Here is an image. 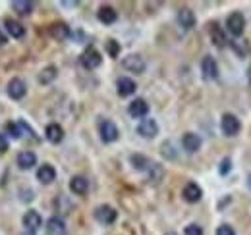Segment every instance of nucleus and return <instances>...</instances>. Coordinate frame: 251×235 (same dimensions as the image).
Masks as SVG:
<instances>
[{
  "label": "nucleus",
  "instance_id": "f3484780",
  "mask_svg": "<svg viewBox=\"0 0 251 235\" xmlns=\"http://www.w3.org/2000/svg\"><path fill=\"white\" fill-rule=\"evenodd\" d=\"M201 143H203L201 137L197 133H191V131L184 133V137H182V147L186 148L188 152H197L201 148Z\"/></svg>",
  "mask_w": 251,
  "mask_h": 235
},
{
  "label": "nucleus",
  "instance_id": "7ed1b4c3",
  "mask_svg": "<svg viewBox=\"0 0 251 235\" xmlns=\"http://www.w3.org/2000/svg\"><path fill=\"white\" fill-rule=\"evenodd\" d=\"M116 218H118V212H116L110 205H100L95 208V220L100 222V224H104V226L114 224Z\"/></svg>",
  "mask_w": 251,
  "mask_h": 235
},
{
  "label": "nucleus",
  "instance_id": "e433bc0d",
  "mask_svg": "<svg viewBox=\"0 0 251 235\" xmlns=\"http://www.w3.org/2000/svg\"><path fill=\"white\" fill-rule=\"evenodd\" d=\"M22 235H35V234H33V232H27V230H25V232H24Z\"/></svg>",
  "mask_w": 251,
  "mask_h": 235
},
{
  "label": "nucleus",
  "instance_id": "bb28decb",
  "mask_svg": "<svg viewBox=\"0 0 251 235\" xmlns=\"http://www.w3.org/2000/svg\"><path fill=\"white\" fill-rule=\"evenodd\" d=\"M58 75V70L54 68V66H47L41 73H39V83H43V85H49V83H52V79Z\"/></svg>",
  "mask_w": 251,
  "mask_h": 235
},
{
  "label": "nucleus",
  "instance_id": "dca6fc26",
  "mask_svg": "<svg viewBox=\"0 0 251 235\" xmlns=\"http://www.w3.org/2000/svg\"><path fill=\"white\" fill-rule=\"evenodd\" d=\"M97 18H99L100 24H104V25H112V24L118 20V14H116V10H114L112 6H100L99 12H97Z\"/></svg>",
  "mask_w": 251,
  "mask_h": 235
},
{
  "label": "nucleus",
  "instance_id": "72a5a7b5",
  "mask_svg": "<svg viewBox=\"0 0 251 235\" xmlns=\"http://www.w3.org/2000/svg\"><path fill=\"white\" fill-rule=\"evenodd\" d=\"M8 139H6V135L4 133H0V152H6L8 150Z\"/></svg>",
  "mask_w": 251,
  "mask_h": 235
},
{
  "label": "nucleus",
  "instance_id": "20e7f679",
  "mask_svg": "<svg viewBox=\"0 0 251 235\" xmlns=\"http://www.w3.org/2000/svg\"><path fill=\"white\" fill-rule=\"evenodd\" d=\"M240 127H242V123H240V119L234 116V114H224L222 119H220V129L228 137L238 135L240 133Z\"/></svg>",
  "mask_w": 251,
  "mask_h": 235
},
{
  "label": "nucleus",
  "instance_id": "473e14b6",
  "mask_svg": "<svg viewBox=\"0 0 251 235\" xmlns=\"http://www.w3.org/2000/svg\"><path fill=\"white\" fill-rule=\"evenodd\" d=\"M217 235H236V232H234L232 226L222 224V226H219V230H217Z\"/></svg>",
  "mask_w": 251,
  "mask_h": 235
},
{
  "label": "nucleus",
  "instance_id": "4468645a",
  "mask_svg": "<svg viewBox=\"0 0 251 235\" xmlns=\"http://www.w3.org/2000/svg\"><path fill=\"white\" fill-rule=\"evenodd\" d=\"M195 14H193V10H189V8H180L178 10V24H180V27L182 29H193L195 27Z\"/></svg>",
  "mask_w": 251,
  "mask_h": 235
},
{
  "label": "nucleus",
  "instance_id": "4be33fe9",
  "mask_svg": "<svg viewBox=\"0 0 251 235\" xmlns=\"http://www.w3.org/2000/svg\"><path fill=\"white\" fill-rule=\"evenodd\" d=\"M209 35H211V41H213V45H215V47L224 48V45H226V35H224V31L220 29V25L217 24V22H213V24H211V27H209Z\"/></svg>",
  "mask_w": 251,
  "mask_h": 235
},
{
  "label": "nucleus",
  "instance_id": "6e6552de",
  "mask_svg": "<svg viewBox=\"0 0 251 235\" xmlns=\"http://www.w3.org/2000/svg\"><path fill=\"white\" fill-rule=\"evenodd\" d=\"M99 133H100V139H102V143H114L116 139H118V135H120V131H118V127L110 121V119H104L102 123H100V129H99Z\"/></svg>",
  "mask_w": 251,
  "mask_h": 235
},
{
  "label": "nucleus",
  "instance_id": "f03ea898",
  "mask_svg": "<svg viewBox=\"0 0 251 235\" xmlns=\"http://www.w3.org/2000/svg\"><path fill=\"white\" fill-rule=\"evenodd\" d=\"M226 29L230 35H234V37H240L244 29H246V18H244V14H240V12H232L230 16H228V20H226Z\"/></svg>",
  "mask_w": 251,
  "mask_h": 235
},
{
  "label": "nucleus",
  "instance_id": "4c0bfd02",
  "mask_svg": "<svg viewBox=\"0 0 251 235\" xmlns=\"http://www.w3.org/2000/svg\"><path fill=\"white\" fill-rule=\"evenodd\" d=\"M248 77H250V81H251V66H250V70H248Z\"/></svg>",
  "mask_w": 251,
  "mask_h": 235
},
{
  "label": "nucleus",
  "instance_id": "412c9836",
  "mask_svg": "<svg viewBox=\"0 0 251 235\" xmlns=\"http://www.w3.org/2000/svg\"><path fill=\"white\" fill-rule=\"evenodd\" d=\"M135 89H137L135 81L129 79V77H120V79L116 81V91H118L120 96H129V94H133Z\"/></svg>",
  "mask_w": 251,
  "mask_h": 235
},
{
  "label": "nucleus",
  "instance_id": "c85d7f7f",
  "mask_svg": "<svg viewBox=\"0 0 251 235\" xmlns=\"http://www.w3.org/2000/svg\"><path fill=\"white\" fill-rule=\"evenodd\" d=\"M6 131H8V133H10V137H14V139H20V137H22L20 123H8V125H6Z\"/></svg>",
  "mask_w": 251,
  "mask_h": 235
},
{
  "label": "nucleus",
  "instance_id": "a211bd4d",
  "mask_svg": "<svg viewBox=\"0 0 251 235\" xmlns=\"http://www.w3.org/2000/svg\"><path fill=\"white\" fill-rule=\"evenodd\" d=\"M70 191L75 195H85L89 191V179L83 176H74L70 179Z\"/></svg>",
  "mask_w": 251,
  "mask_h": 235
},
{
  "label": "nucleus",
  "instance_id": "5701e85b",
  "mask_svg": "<svg viewBox=\"0 0 251 235\" xmlns=\"http://www.w3.org/2000/svg\"><path fill=\"white\" fill-rule=\"evenodd\" d=\"M4 25H6V31L10 33V37H14V39H22V37H25V27L20 24V22H16V20H4Z\"/></svg>",
  "mask_w": 251,
  "mask_h": 235
},
{
  "label": "nucleus",
  "instance_id": "423d86ee",
  "mask_svg": "<svg viewBox=\"0 0 251 235\" xmlns=\"http://www.w3.org/2000/svg\"><path fill=\"white\" fill-rule=\"evenodd\" d=\"M102 64V56H100V52L95 48V47H89L83 54H81V66L85 68V70H95V68H99Z\"/></svg>",
  "mask_w": 251,
  "mask_h": 235
},
{
  "label": "nucleus",
  "instance_id": "39448f33",
  "mask_svg": "<svg viewBox=\"0 0 251 235\" xmlns=\"http://www.w3.org/2000/svg\"><path fill=\"white\" fill-rule=\"evenodd\" d=\"M6 93H8V96H10V98H14V100H22V98L25 96V93H27V85H25V81H24V79L14 77V79H10V81H8V85H6Z\"/></svg>",
  "mask_w": 251,
  "mask_h": 235
},
{
  "label": "nucleus",
  "instance_id": "a878e982",
  "mask_svg": "<svg viewBox=\"0 0 251 235\" xmlns=\"http://www.w3.org/2000/svg\"><path fill=\"white\" fill-rule=\"evenodd\" d=\"M12 8H14L18 14H22V16H29L33 10H35V4H33V2H27V0H14V2H12Z\"/></svg>",
  "mask_w": 251,
  "mask_h": 235
},
{
  "label": "nucleus",
  "instance_id": "2eb2a0df",
  "mask_svg": "<svg viewBox=\"0 0 251 235\" xmlns=\"http://www.w3.org/2000/svg\"><path fill=\"white\" fill-rule=\"evenodd\" d=\"M45 137H47V141H50L52 145L62 143V139H64L62 125H60V123H49L47 129H45Z\"/></svg>",
  "mask_w": 251,
  "mask_h": 235
},
{
  "label": "nucleus",
  "instance_id": "c756f323",
  "mask_svg": "<svg viewBox=\"0 0 251 235\" xmlns=\"http://www.w3.org/2000/svg\"><path fill=\"white\" fill-rule=\"evenodd\" d=\"M20 123V129H22V135H27V137H31V139H37V135H35V131H33L31 127L25 123V121H18Z\"/></svg>",
  "mask_w": 251,
  "mask_h": 235
},
{
  "label": "nucleus",
  "instance_id": "9d476101",
  "mask_svg": "<svg viewBox=\"0 0 251 235\" xmlns=\"http://www.w3.org/2000/svg\"><path fill=\"white\" fill-rule=\"evenodd\" d=\"M129 116L135 118V119H145V116L149 114V104L145 102V98H135L129 102V108H127Z\"/></svg>",
  "mask_w": 251,
  "mask_h": 235
},
{
  "label": "nucleus",
  "instance_id": "0eeeda50",
  "mask_svg": "<svg viewBox=\"0 0 251 235\" xmlns=\"http://www.w3.org/2000/svg\"><path fill=\"white\" fill-rule=\"evenodd\" d=\"M137 133H139L143 139H155L158 133V123L153 118H145V119H141V123L137 125Z\"/></svg>",
  "mask_w": 251,
  "mask_h": 235
},
{
  "label": "nucleus",
  "instance_id": "b1692460",
  "mask_svg": "<svg viewBox=\"0 0 251 235\" xmlns=\"http://www.w3.org/2000/svg\"><path fill=\"white\" fill-rule=\"evenodd\" d=\"M49 31H50V37H52V39H56V41H66V39L70 37V27H68L64 22H56V24H52Z\"/></svg>",
  "mask_w": 251,
  "mask_h": 235
},
{
  "label": "nucleus",
  "instance_id": "ddd939ff",
  "mask_svg": "<svg viewBox=\"0 0 251 235\" xmlns=\"http://www.w3.org/2000/svg\"><path fill=\"white\" fill-rule=\"evenodd\" d=\"M24 226H25V230L27 232H37L41 226H43V218H41V214L37 212V210H27L25 214H24Z\"/></svg>",
  "mask_w": 251,
  "mask_h": 235
},
{
  "label": "nucleus",
  "instance_id": "f8f14e48",
  "mask_svg": "<svg viewBox=\"0 0 251 235\" xmlns=\"http://www.w3.org/2000/svg\"><path fill=\"white\" fill-rule=\"evenodd\" d=\"M201 71L205 79H217L219 77V64L213 56H205L201 60Z\"/></svg>",
  "mask_w": 251,
  "mask_h": 235
},
{
  "label": "nucleus",
  "instance_id": "f257e3e1",
  "mask_svg": "<svg viewBox=\"0 0 251 235\" xmlns=\"http://www.w3.org/2000/svg\"><path fill=\"white\" fill-rule=\"evenodd\" d=\"M129 162H131V166H133L135 170L145 172V174L149 176V179H153V181H158V179L162 177V166L157 164V162H153L151 158L143 156V154H131Z\"/></svg>",
  "mask_w": 251,
  "mask_h": 235
},
{
  "label": "nucleus",
  "instance_id": "2f4dec72",
  "mask_svg": "<svg viewBox=\"0 0 251 235\" xmlns=\"http://www.w3.org/2000/svg\"><path fill=\"white\" fill-rule=\"evenodd\" d=\"M184 235H203V230L197 224H189L188 228H186V232H184Z\"/></svg>",
  "mask_w": 251,
  "mask_h": 235
},
{
  "label": "nucleus",
  "instance_id": "cd10ccee",
  "mask_svg": "<svg viewBox=\"0 0 251 235\" xmlns=\"http://www.w3.org/2000/svg\"><path fill=\"white\" fill-rule=\"evenodd\" d=\"M106 52H108L112 58H116V56L120 54V43L114 41V39H108V41H106Z\"/></svg>",
  "mask_w": 251,
  "mask_h": 235
},
{
  "label": "nucleus",
  "instance_id": "f704fd0d",
  "mask_svg": "<svg viewBox=\"0 0 251 235\" xmlns=\"http://www.w3.org/2000/svg\"><path fill=\"white\" fill-rule=\"evenodd\" d=\"M6 41H8V39H6V35H4L2 29H0V47H2V45H6Z\"/></svg>",
  "mask_w": 251,
  "mask_h": 235
},
{
  "label": "nucleus",
  "instance_id": "58836bf2",
  "mask_svg": "<svg viewBox=\"0 0 251 235\" xmlns=\"http://www.w3.org/2000/svg\"><path fill=\"white\" fill-rule=\"evenodd\" d=\"M166 235H176V234H174V232H170V234H166Z\"/></svg>",
  "mask_w": 251,
  "mask_h": 235
},
{
  "label": "nucleus",
  "instance_id": "7c9ffc66",
  "mask_svg": "<svg viewBox=\"0 0 251 235\" xmlns=\"http://www.w3.org/2000/svg\"><path fill=\"white\" fill-rule=\"evenodd\" d=\"M230 170H232V162H230V158H224V160L220 162V168H219L220 176H226Z\"/></svg>",
  "mask_w": 251,
  "mask_h": 235
},
{
  "label": "nucleus",
  "instance_id": "6ab92c4d",
  "mask_svg": "<svg viewBox=\"0 0 251 235\" xmlns=\"http://www.w3.org/2000/svg\"><path fill=\"white\" fill-rule=\"evenodd\" d=\"M37 179H39L43 185H49V183H52V181L56 179V170H54L50 164H43V166H39V170H37Z\"/></svg>",
  "mask_w": 251,
  "mask_h": 235
},
{
  "label": "nucleus",
  "instance_id": "9b49d317",
  "mask_svg": "<svg viewBox=\"0 0 251 235\" xmlns=\"http://www.w3.org/2000/svg\"><path fill=\"white\" fill-rule=\"evenodd\" d=\"M182 197H184V201H186V203L195 205V203H199V201H201V197H203V189H201L197 183L189 181L188 185L184 187V191H182Z\"/></svg>",
  "mask_w": 251,
  "mask_h": 235
},
{
  "label": "nucleus",
  "instance_id": "1a4fd4ad",
  "mask_svg": "<svg viewBox=\"0 0 251 235\" xmlns=\"http://www.w3.org/2000/svg\"><path fill=\"white\" fill-rule=\"evenodd\" d=\"M122 66L131 73H143L145 71V60L141 58L139 54H127L122 60Z\"/></svg>",
  "mask_w": 251,
  "mask_h": 235
},
{
  "label": "nucleus",
  "instance_id": "393cba45",
  "mask_svg": "<svg viewBox=\"0 0 251 235\" xmlns=\"http://www.w3.org/2000/svg\"><path fill=\"white\" fill-rule=\"evenodd\" d=\"M47 228H49V234L52 235H62L66 232V226H64V220L60 216H52L50 220H49V224H47Z\"/></svg>",
  "mask_w": 251,
  "mask_h": 235
},
{
  "label": "nucleus",
  "instance_id": "aec40b11",
  "mask_svg": "<svg viewBox=\"0 0 251 235\" xmlns=\"http://www.w3.org/2000/svg\"><path fill=\"white\" fill-rule=\"evenodd\" d=\"M37 164V156L31 150H24L18 154V168L20 170H31L33 166Z\"/></svg>",
  "mask_w": 251,
  "mask_h": 235
},
{
  "label": "nucleus",
  "instance_id": "c9c22d12",
  "mask_svg": "<svg viewBox=\"0 0 251 235\" xmlns=\"http://www.w3.org/2000/svg\"><path fill=\"white\" fill-rule=\"evenodd\" d=\"M62 6H77V2H62Z\"/></svg>",
  "mask_w": 251,
  "mask_h": 235
}]
</instances>
